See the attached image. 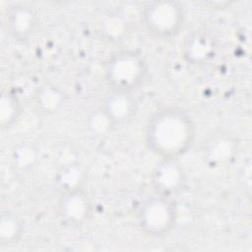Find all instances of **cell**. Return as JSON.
Here are the masks:
<instances>
[{
	"mask_svg": "<svg viewBox=\"0 0 252 252\" xmlns=\"http://www.w3.org/2000/svg\"><path fill=\"white\" fill-rule=\"evenodd\" d=\"M193 135L189 118L178 110H165L154 117L147 136L154 150L164 156L182 153Z\"/></svg>",
	"mask_w": 252,
	"mask_h": 252,
	"instance_id": "cell-1",
	"label": "cell"
},
{
	"mask_svg": "<svg viewBox=\"0 0 252 252\" xmlns=\"http://www.w3.org/2000/svg\"><path fill=\"white\" fill-rule=\"evenodd\" d=\"M142 62L133 54H123L119 56L111 67H109V77L117 88L127 90L135 85L143 73Z\"/></svg>",
	"mask_w": 252,
	"mask_h": 252,
	"instance_id": "cell-3",
	"label": "cell"
},
{
	"mask_svg": "<svg viewBox=\"0 0 252 252\" xmlns=\"http://www.w3.org/2000/svg\"><path fill=\"white\" fill-rule=\"evenodd\" d=\"M179 11L173 6L155 7L148 14V25L158 34H171L179 22Z\"/></svg>",
	"mask_w": 252,
	"mask_h": 252,
	"instance_id": "cell-4",
	"label": "cell"
},
{
	"mask_svg": "<svg viewBox=\"0 0 252 252\" xmlns=\"http://www.w3.org/2000/svg\"><path fill=\"white\" fill-rule=\"evenodd\" d=\"M172 210L170 206L161 199L151 200L141 211V222L151 234H162L166 232L171 224Z\"/></svg>",
	"mask_w": 252,
	"mask_h": 252,
	"instance_id": "cell-2",
	"label": "cell"
}]
</instances>
